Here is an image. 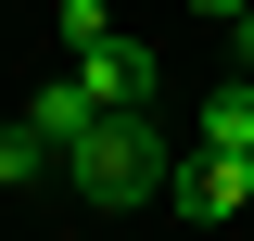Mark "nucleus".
Returning a JSON list of instances; mask_svg holds the SVG:
<instances>
[{
    "label": "nucleus",
    "instance_id": "7ed1b4c3",
    "mask_svg": "<svg viewBox=\"0 0 254 241\" xmlns=\"http://www.w3.org/2000/svg\"><path fill=\"white\" fill-rule=\"evenodd\" d=\"M76 76H89V89H102V115H153V89H165V51H153V38H102V51H76Z\"/></svg>",
    "mask_w": 254,
    "mask_h": 241
},
{
    "label": "nucleus",
    "instance_id": "20e7f679",
    "mask_svg": "<svg viewBox=\"0 0 254 241\" xmlns=\"http://www.w3.org/2000/svg\"><path fill=\"white\" fill-rule=\"evenodd\" d=\"M38 178H64V140L38 115H13V127H0V190H38Z\"/></svg>",
    "mask_w": 254,
    "mask_h": 241
},
{
    "label": "nucleus",
    "instance_id": "6e6552de",
    "mask_svg": "<svg viewBox=\"0 0 254 241\" xmlns=\"http://www.w3.org/2000/svg\"><path fill=\"white\" fill-rule=\"evenodd\" d=\"M178 13H203V26H242V13H254V0H178Z\"/></svg>",
    "mask_w": 254,
    "mask_h": 241
},
{
    "label": "nucleus",
    "instance_id": "423d86ee",
    "mask_svg": "<svg viewBox=\"0 0 254 241\" xmlns=\"http://www.w3.org/2000/svg\"><path fill=\"white\" fill-rule=\"evenodd\" d=\"M190 140H216V152H254V76H229V89H203V115H190Z\"/></svg>",
    "mask_w": 254,
    "mask_h": 241
},
{
    "label": "nucleus",
    "instance_id": "f257e3e1",
    "mask_svg": "<svg viewBox=\"0 0 254 241\" xmlns=\"http://www.w3.org/2000/svg\"><path fill=\"white\" fill-rule=\"evenodd\" d=\"M64 178L89 190L102 216H140L153 190H178V140H165V115H102L89 140L64 152Z\"/></svg>",
    "mask_w": 254,
    "mask_h": 241
},
{
    "label": "nucleus",
    "instance_id": "0eeeda50",
    "mask_svg": "<svg viewBox=\"0 0 254 241\" xmlns=\"http://www.w3.org/2000/svg\"><path fill=\"white\" fill-rule=\"evenodd\" d=\"M51 26H64V51H102V38H115V13H102V0H64Z\"/></svg>",
    "mask_w": 254,
    "mask_h": 241
},
{
    "label": "nucleus",
    "instance_id": "39448f33",
    "mask_svg": "<svg viewBox=\"0 0 254 241\" xmlns=\"http://www.w3.org/2000/svg\"><path fill=\"white\" fill-rule=\"evenodd\" d=\"M26 115H38V127H51V140H64V152H76V140H89V127H102V89H89V76H51V89H38V102H26Z\"/></svg>",
    "mask_w": 254,
    "mask_h": 241
},
{
    "label": "nucleus",
    "instance_id": "1a4fd4ad",
    "mask_svg": "<svg viewBox=\"0 0 254 241\" xmlns=\"http://www.w3.org/2000/svg\"><path fill=\"white\" fill-rule=\"evenodd\" d=\"M229 63H242V76H254V13H242V26H229Z\"/></svg>",
    "mask_w": 254,
    "mask_h": 241
},
{
    "label": "nucleus",
    "instance_id": "f03ea898",
    "mask_svg": "<svg viewBox=\"0 0 254 241\" xmlns=\"http://www.w3.org/2000/svg\"><path fill=\"white\" fill-rule=\"evenodd\" d=\"M242 203H254V152H216V140H190V152H178V216H190V229H229Z\"/></svg>",
    "mask_w": 254,
    "mask_h": 241
}]
</instances>
